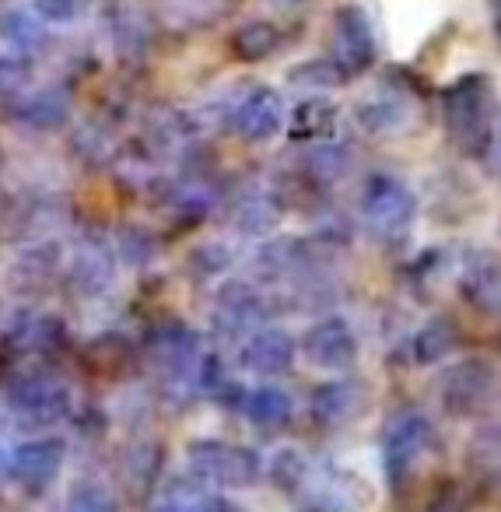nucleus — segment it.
<instances>
[{"mask_svg": "<svg viewBox=\"0 0 501 512\" xmlns=\"http://www.w3.org/2000/svg\"><path fill=\"white\" fill-rule=\"evenodd\" d=\"M158 200L165 204L169 218L186 221V225H197L207 221L221 207L225 193L204 176V172H193V176H172L158 183Z\"/></svg>", "mask_w": 501, "mask_h": 512, "instance_id": "nucleus-12", "label": "nucleus"}, {"mask_svg": "<svg viewBox=\"0 0 501 512\" xmlns=\"http://www.w3.org/2000/svg\"><path fill=\"white\" fill-rule=\"evenodd\" d=\"M277 313V299L253 281H225L211 302V327L221 341H246Z\"/></svg>", "mask_w": 501, "mask_h": 512, "instance_id": "nucleus-6", "label": "nucleus"}, {"mask_svg": "<svg viewBox=\"0 0 501 512\" xmlns=\"http://www.w3.org/2000/svg\"><path fill=\"white\" fill-rule=\"evenodd\" d=\"M494 88L487 74H463L442 92V123L445 137L459 155L480 158L487 130L494 120Z\"/></svg>", "mask_w": 501, "mask_h": 512, "instance_id": "nucleus-2", "label": "nucleus"}, {"mask_svg": "<svg viewBox=\"0 0 501 512\" xmlns=\"http://www.w3.org/2000/svg\"><path fill=\"white\" fill-rule=\"evenodd\" d=\"M204 488L207 484H200L197 477H172V481L155 495V502H151L148 512H190L193 505L207 495Z\"/></svg>", "mask_w": 501, "mask_h": 512, "instance_id": "nucleus-24", "label": "nucleus"}, {"mask_svg": "<svg viewBox=\"0 0 501 512\" xmlns=\"http://www.w3.org/2000/svg\"><path fill=\"white\" fill-rule=\"evenodd\" d=\"M288 81L295 88H309V92H330V88L344 85V81H351V78L326 57V60H305V64H295L288 71Z\"/></svg>", "mask_w": 501, "mask_h": 512, "instance_id": "nucleus-23", "label": "nucleus"}, {"mask_svg": "<svg viewBox=\"0 0 501 512\" xmlns=\"http://www.w3.org/2000/svg\"><path fill=\"white\" fill-rule=\"evenodd\" d=\"M435 446H438V435L428 414L414 404L396 407L379 435V456H382V470H386V481L393 488H407L424 470V463L431 460Z\"/></svg>", "mask_w": 501, "mask_h": 512, "instance_id": "nucleus-3", "label": "nucleus"}, {"mask_svg": "<svg viewBox=\"0 0 501 512\" xmlns=\"http://www.w3.org/2000/svg\"><path fill=\"white\" fill-rule=\"evenodd\" d=\"M417 197L403 179L389 172H372L361 183V218L375 239H403L417 221Z\"/></svg>", "mask_w": 501, "mask_h": 512, "instance_id": "nucleus-5", "label": "nucleus"}, {"mask_svg": "<svg viewBox=\"0 0 501 512\" xmlns=\"http://www.w3.org/2000/svg\"><path fill=\"white\" fill-rule=\"evenodd\" d=\"M190 512H246L242 505L228 502V498H218V495H204Z\"/></svg>", "mask_w": 501, "mask_h": 512, "instance_id": "nucleus-28", "label": "nucleus"}, {"mask_svg": "<svg viewBox=\"0 0 501 512\" xmlns=\"http://www.w3.org/2000/svg\"><path fill=\"white\" fill-rule=\"evenodd\" d=\"M186 463H190V477H197L200 484H214V488L228 491L253 488L263 477L260 453L242 446V442L197 439L186 449Z\"/></svg>", "mask_w": 501, "mask_h": 512, "instance_id": "nucleus-4", "label": "nucleus"}, {"mask_svg": "<svg viewBox=\"0 0 501 512\" xmlns=\"http://www.w3.org/2000/svg\"><path fill=\"white\" fill-rule=\"evenodd\" d=\"M295 512H365L375 491L358 470L333 460H309L305 456L295 481L284 488Z\"/></svg>", "mask_w": 501, "mask_h": 512, "instance_id": "nucleus-1", "label": "nucleus"}, {"mask_svg": "<svg viewBox=\"0 0 501 512\" xmlns=\"http://www.w3.org/2000/svg\"><path fill=\"white\" fill-rule=\"evenodd\" d=\"M298 341L281 327H260L242 341L239 365L253 376H284L295 369Z\"/></svg>", "mask_w": 501, "mask_h": 512, "instance_id": "nucleus-15", "label": "nucleus"}, {"mask_svg": "<svg viewBox=\"0 0 501 512\" xmlns=\"http://www.w3.org/2000/svg\"><path fill=\"white\" fill-rule=\"evenodd\" d=\"M337 116H340V109L333 106L330 99H323V95H312V99L298 102V106L291 109L288 123H284L288 141L302 144V148L319 144V141H330L333 130H337Z\"/></svg>", "mask_w": 501, "mask_h": 512, "instance_id": "nucleus-17", "label": "nucleus"}, {"mask_svg": "<svg viewBox=\"0 0 501 512\" xmlns=\"http://www.w3.org/2000/svg\"><path fill=\"white\" fill-rule=\"evenodd\" d=\"M354 113H358L361 130H368V134H379V137H389V134H403V130L414 123L417 102H414V95H410L407 88L382 85L379 92L365 95Z\"/></svg>", "mask_w": 501, "mask_h": 512, "instance_id": "nucleus-16", "label": "nucleus"}, {"mask_svg": "<svg viewBox=\"0 0 501 512\" xmlns=\"http://www.w3.org/2000/svg\"><path fill=\"white\" fill-rule=\"evenodd\" d=\"M410 358L417 365H442L459 348V327L449 316H431L410 334Z\"/></svg>", "mask_w": 501, "mask_h": 512, "instance_id": "nucleus-19", "label": "nucleus"}, {"mask_svg": "<svg viewBox=\"0 0 501 512\" xmlns=\"http://www.w3.org/2000/svg\"><path fill=\"white\" fill-rule=\"evenodd\" d=\"M239 411L260 432H277V428H288L295 418V400L281 386H256V390H246Z\"/></svg>", "mask_w": 501, "mask_h": 512, "instance_id": "nucleus-18", "label": "nucleus"}, {"mask_svg": "<svg viewBox=\"0 0 501 512\" xmlns=\"http://www.w3.org/2000/svg\"><path fill=\"white\" fill-rule=\"evenodd\" d=\"M498 393V369L491 358H459L438 376V400L452 418H477Z\"/></svg>", "mask_w": 501, "mask_h": 512, "instance_id": "nucleus-7", "label": "nucleus"}, {"mask_svg": "<svg viewBox=\"0 0 501 512\" xmlns=\"http://www.w3.org/2000/svg\"><path fill=\"white\" fill-rule=\"evenodd\" d=\"M466 463H470L473 477L501 481V421L480 425L473 432L470 446H466Z\"/></svg>", "mask_w": 501, "mask_h": 512, "instance_id": "nucleus-21", "label": "nucleus"}, {"mask_svg": "<svg viewBox=\"0 0 501 512\" xmlns=\"http://www.w3.org/2000/svg\"><path fill=\"white\" fill-rule=\"evenodd\" d=\"M221 123L232 127V134L242 137V141L263 144L284 130L288 109H284V99L277 88L249 85L246 92H239L225 109H221Z\"/></svg>", "mask_w": 501, "mask_h": 512, "instance_id": "nucleus-8", "label": "nucleus"}, {"mask_svg": "<svg viewBox=\"0 0 501 512\" xmlns=\"http://www.w3.org/2000/svg\"><path fill=\"white\" fill-rule=\"evenodd\" d=\"M235 264V249L228 246V242H221V239H207V242H200L197 249L190 253V271H193V278H221V274L228 271V267Z\"/></svg>", "mask_w": 501, "mask_h": 512, "instance_id": "nucleus-25", "label": "nucleus"}, {"mask_svg": "<svg viewBox=\"0 0 501 512\" xmlns=\"http://www.w3.org/2000/svg\"><path fill=\"white\" fill-rule=\"evenodd\" d=\"M281 43H284L281 29H277L274 22H263V18L239 25V29L228 36V50H232V57L239 60V64H263V60H270L281 50Z\"/></svg>", "mask_w": 501, "mask_h": 512, "instance_id": "nucleus-20", "label": "nucleus"}, {"mask_svg": "<svg viewBox=\"0 0 501 512\" xmlns=\"http://www.w3.org/2000/svg\"><path fill=\"white\" fill-rule=\"evenodd\" d=\"M228 221H232L235 232L242 235H267L281 225L284 207L277 204L270 183H242L221 200Z\"/></svg>", "mask_w": 501, "mask_h": 512, "instance_id": "nucleus-13", "label": "nucleus"}, {"mask_svg": "<svg viewBox=\"0 0 501 512\" xmlns=\"http://www.w3.org/2000/svg\"><path fill=\"white\" fill-rule=\"evenodd\" d=\"M330 60L358 78L375 64V25L361 8H337L330 18Z\"/></svg>", "mask_w": 501, "mask_h": 512, "instance_id": "nucleus-9", "label": "nucleus"}, {"mask_svg": "<svg viewBox=\"0 0 501 512\" xmlns=\"http://www.w3.org/2000/svg\"><path fill=\"white\" fill-rule=\"evenodd\" d=\"M74 512H116V505L102 488H85L74 498Z\"/></svg>", "mask_w": 501, "mask_h": 512, "instance_id": "nucleus-27", "label": "nucleus"}, {"mask_svg": "<svg viewBox=\"0 0 501 512\" xmlns=\"http://www.w3.org/2000/svg\"><path fill=\"white\" fill-rule=\"evenodd\" d=\"M368 404H372V386L344 372V376L312 386L309 418L319 428H347L368 411Z\"/></svg>", "mask_w": 501, "mask_h": 512, "instance_id": "nucleus-10", "label": "nucleus"}, {"mask_svg": "<svg viewBox=\"0 0 501 512\" xmlns=\"http://www.w3.org/2000/svg\"><path fill=\"white\" fill-rule=\"evenodd\" d=\"M459 295L480 316L501 320V260L491 249H473L459 267Z\"/></svg>", "mask_w": 501, "mask_h": 512, "instance_id": "nucleus-14", "label": "nucleus"}, {"mask_svg": "<svg viewBox=\"0 0 501 512\" xmlns=\"http://www.w3.org/2000/svg\"><path fill=\"white\" fill-rule=\"evenodd\" d=\"M480 162H484L487 176L501 179V109H494V120H491V130H487V141H484V151H480Z\"/></svg>", "mask_w": 501, "mask_h": 512, "instance_id": "nucleus-26", "label": "nucleus"}, {"mask_svg": "<svg viewBox=\"0 0 501 512\" xmlns=\"http://www.w3.org/2000/svg\"><path fill=\"white\" fill-rule=\"evenodd\" d=\"M494 36H498V43H501V0H494Z\"/></svg>", "mask_w": 501, "mask_h": 512, "instance_id": "nucleus-29", "label": "nucleus"}, {"mask_svg": "<svg viewBox=\"0 0 501 512\" xmlns=\"http://www.w3.org/2000/svg\"><path fill=\"white\" fill-rule=\"evenodd\" d=\"M165 22L179 29H207L232 11V0H162Z\"/></svg>", "mask_w": 501, "mask_h": 512, "instance_id": "nucleus-22", "label": "nucleus"}, {"mask_svg": "<svg viewBox=\"0 0 501 512\" xmlns=\"http://www.w3.org/2000/svg\"><path fill=\"white\" fill-rule=\"evenodd\" d=\"M302 351L316 369H326V372H351L358 365V355H361V344H358V334L354 327L344 320V316H323L316 320L302 337Z\"/></svg>", "mask_w": 501, "mask_h": 512, "instance_id": "nucleus-11", "label": "nucleus"}]
</instances>
